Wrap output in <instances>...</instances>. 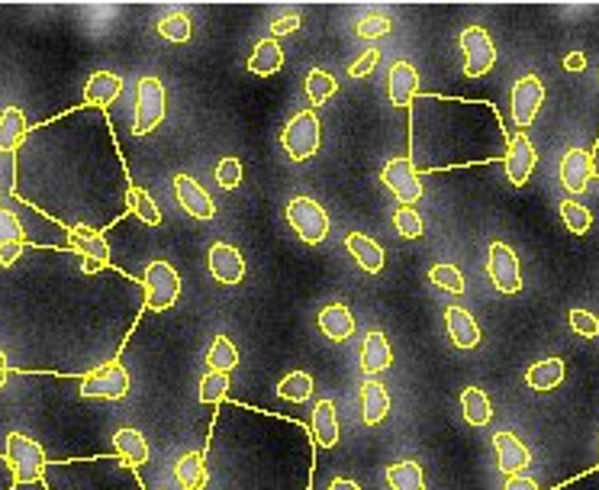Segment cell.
I'll list each match as a JSON object with an SVG mask.
<instances>
[{"label": "cell", "mask_w": 599, "mask_h": 490, "mask_svg": "<svg viewBox=\"0 0 599 490\" xmlns=\"http://www.w3.org/2000/svg\"><path fill=\"white\" fill-rule=\"evenodd\" d=\"M596 175L593 171V155L583 152V149H567L564 158H561V184L567 194H583L587 191L590 178Z\"/></svg>", "instance_id": "cell-19"}, {"label": "cell", "mask_w": 599, "mask_h": 490, "mask_svg": "<svg viewBox=\"0 0 599 490\" xmlns=\"http://www.w3.org/2000/svg\"><path fill=\"white\" fill-rule=\"evenodd\" d=\"M493 449H496V465L506 474V478H516L525 468L532 465V452L513 436V432H496L493 436Z\"/></svg>", "instance_id": "cell-20"}, {"label": "cell", "mask_w": 599, "mask_h": 490, "mask_svg": "<svg viewBox=\"0 0 599 490\" xmlns=\"http://www.w3.org/2000/svg\"><path fill=\"white\" fill-rule=\"evenodd\" d=\"M242 181V162L239 158H223V162L216 165V184L223 187V191H236Z\"/></svg>", "instance_id": "cell-47"}, {"label": "cell", "mask_w": 599, "mask_h": 490, "mask_svg": "<svg viewBox=\"0 0 599 490\" xmlns=\"http://www.w3.org/2000/svg\"><path fill=\"white\" fill-rule=\"evenodd\" d=\"M393 226H397V233L403 239H419L422 236V216L413 207H400L397 213H393Z\"/></svg>", "instance_id": "cell-45"}, {"label": "cell", "mask_w": 599, "mask_h": 490, "mask_svg": "<svg viewBox=\"0 0 599 490\" xmlns=\"http://www.w3.org/2000/svg\"><path fill=\"white\" fill-rule=\"evenodd\" d=\"M393 365V349H390V342H387V336L384 333H368L364 336V345H361V368H364V374H381V371H387Z\"/></svg>", "instance_id": "cell-27"}, {"label": "cell", "mask_w": 599, "mask_h": 490, "mask_svg": "<svg viewBox=\"0 0 599 490\" xmlns=\"http://www.w3.org/2000/svg\"><path fill=\"white\" fill-rule=\"evenodd\" d=\"M129 394V371L120 362H110L104 368L91 371L81 378V397H100V400H123Z\"/></svg>", "instance_id": "cell-13"}, {"label": "cell", "mask_w": 599, "mask_h": 490, "mask_svg": "<svg viewBox=\"0 0 599 490\" xmlns=\"http://www.w3.org/2000/svg\"><path fill=\"white\" fill-rule=\"evenodd\" d=\"M113 445H116V455H120L126 465H133V468H139V465H145L149 461V442H145V436L139 429H116V436H113Z\"/></svg>", "instance_id": "cell-32"}, {"label": "cell", "mask_w": 599, "mask_h": 490, "mask_svg": "<svg viewBox=\"0 0 599 490\" xmlns=\"http://www.w3.org/2000/svg\"><path fill=\"white\" fill-rule=\"evenodd\" d=\"M564 381V362L561 358H542V362H535L529 371H525V384L532 387V391H554V387H561Z\"/></svg>", "instance_id": "cell-34"}, {"label": "cell", "mask_w": 599, "mask_h": 490, "mask_svg": "<svg viewBox=\"0 0 599 490\" xmlns=\"http://www.w3.org/2000/svg\"><path fill=\"white\" fill-rule=\"evenodd\" d=\"M49 490H145L142 478L123 458H94V461H58L46 465Z\"/></svg>", "instance_id": "cell-5"}, {"label": "cell", "mask_w": 599, "mask_h": 490, "mask_svg": "<svg viewBox=\"0 0 599 490\" xmlns=\"http://www.w3.org/2000/svg\"><path fill=\"white\" fill-rule=\"evenodd\" d=\"M123 94V78L113 75V71H94L84 84V104L94 110H107L116 97Z\"/></svg>", "instance_id": "cell-23"}, {"label": "cell", "mask_w": 599, "mask_h": 490, "mask_svg": "<svg viewBox=\"0 0 599 490\" xmlns=\"http://www.w3.org/2000/svg\"><path fill=\"white\" fill-rule=\"evenodd\" d=\"M571 329L583 339H596L599 336V320L590 310H571Z\"/></svg>", "instance_id": "cell-49"}, {"label": "cell", "mask_w": 599, "mask_h": 490, "mask_svg": "<svg viewBox=\"0 0 599 490\" xmlns=\"http://www.w3.org/2000/svg\"><path fill=\"white\" fill-rule=\"evenodd\" d=\"M287 223L306 245H319V242H326V236H329V216L313 197H294V200H290V204H287Z\"/></svg>", "instance_id": "cell-8"}, {"label": "cell", "mask_w": 599, "mask_h": 490, "mask_svg": "<svg viewBox=\"0 0 599 490\" xmlns=\"http://www.w3.org/2000/svg\"><path fill=\"white\" fill-rule=\"evenodd\" d=\"M561 220H564V226L571 229L574 236H587L590 233V226H593V213L583 207V204H577V200H561Z\"/></svg>", "instance_id": "cell-42"}, {"label": "cell", "mask_w": 599, "mask_h": 490, "mask_svg": "<svg viewBox=\"0 0 599 490\" xmlns=\"http://www.w3.org/2000/svg\"><path fill=\"white\" fill-rule=\"evenodd\" d=\"M10 242H23V223L13 210L0 207V245H10Z\"/></svg>", "instance_id": "cell-48"}, {"label": "cell", "mask_w": 599, "mask_h": 490, "mask_svg": "<svg viewBox=\"0 0 599 490\" xmlns=\"http://www.w3.org/2000/svg\"><path fill=\"white\" fill-rule=\"evenodd\" d=\"M387 413H390V394H387V387H384L381 381L368 378V381L361 384V416H364V423H368V426L384 423Z\"/></svg>", "instance_id": "cell-28"}, {"label": "cell", "mask_w": 599, "mask_h": 490, "mask_svg": "<svg viewBox=\"0 0 599 490\" xmlns=\"http://www.w3.org/2000/svg\"><path fill=\"white\" fill-rule=\"evenodd\" d=\"M377 62H381V52H377V49L361 52L358 59H355L352 65H348V75H352V78H368L371 71L377 68Z\"/></svg>", "instance_id": "cell-50"}, {"label": "cell", "mask_w": 599, "mask_h": 490, "mask_svg": "<svg viewBox=\"0 0 599 490\" xmlns=\"http://www.w3.org/2000/svg\"><path fill=\"white\" fill-rule=\"evenodd\" d=\"M203 490H310L313 436L303 423L223 403L207 442Z\"/></svg>", "instance_id": "cell-3"}, {"label": "cell", "mask_w": 599, "mask_h": 490, "mask_svg": "<svg viewBox=\"0 0 599 490\" xmlns=\"http://www.w3.org/2000/svg\"><path fill=\"white\" fill-rule=\"evenodd\" d=\"M313 391H316V381H313V374H306V371L287 374V378H284L281 384H277V397L287 400V403H303V400H310Z\"/></svg>", "instance_id": "cell-37"}, {"label": "cell", "mask_w": 599, "mask_h": 490, "mask_svg": "<svg viewBox=\"0 0 599 490\" xmlns=\"http://www.w3.org/2000/svg\"><path fill=\"white\" fill-rule=\"evenodd\" d=\"M226 394H229V374H223V371H207V374H203L200 391H197L200 403H207V407H216V403H219V407H223Z\"/></svg>", "instance_id": "cell-40"}, {"label": "cell", "mask_w": 599, "mask_h": 490, "mask_svg": "<svg viewBox=\"0 0 599 490\" xmlns=\"http://www.w3.org/2000/svg\"><path fill=\"white\" fill-rule=\"evenodd\" d=\"M390 30H393V23H390V17H384V13H371V17H361L358 26H355V33L361 39H381Z\"/></svg>", "instance_id": "cell-46"}, {"label": "cell", "mask_w": 599, "mask_h": 490, "mask_svg": "<svg viewBox=\"0 0 599 490\" xmlns=\"http://www.w3.org/2000/svg\"><path fill=\"white\" fill-rule=\"evenodd\" d=\"M174 197H178V204L191 216H197V220H213L216 216L213 197L203 191L191 175H174Z\"/></svg>", "instance_id": "cell-21"}, {"label": "cell", "mask_w": 599, "mask_h": 490, "mask_svg": "<svg viewBox=\"0 0 599 490\" xmlns=\"http://www.w3.org/2000/svg\"><path fill=\"white\" fill-rule=\"evenodd\" d=\"M381 181L390 187V194L400 200V207H413L422 197V181L416 175V168L409 165V158H390L381 171Z\"/></svg>", "instance_id": "cell-14"}, {"label": "cell", "mask_w": 599, "mask_h": 490, "mask_svg": "<svg viewBox=\"0 0 599 490\" xmlns=\"http://www.w3.org/2000/svg\"><path fill=\"white\" fill-rule=\"evenodd\" d=\"M503 490H538V484L532 478H525V474H516V478H506Z\"/></svg>", "instance_id": "cell-54"}, {"label": "cell", "mask_w": 599, "mask_h": 490, "mask_svg": "<svg viewBox=\"0 0 599 490\" xmlns=\"http://www.w3.org/2000/svg\"><path fill=\"white\" fill-rule=\"evenodd\" d=\"M429 281L438 284L442 291H451V294H464L467 284H464V275L455 268V265H435L429 271Z\"/></svg>", "instance_id": "cell-44"}, {"label": "cell", "mask_w": 599, "mask_h": 490, "mask_svg": "<svg viewBox=\"0 0 599 490\" xmlns=\"http://www.w3.org/2000/svg\"><path fill=\"white\" fill-rule=\"evenodd\" d=\"M158 33H162L168 42H191V36H194L191 17H187V13H168V17L158 23Z\"/></svg>", "instance_id": "cell-43"}, {"label": "cell", "mask_w": 599, "mask_h": 490, "mask_svg": "<svg viewBox=\"0 0 599 490\" xmlns=\"http://www.w3.org/2000/svg\"><path fill=\"white\" fill-rule=\"evenodd\" d=\"M174 481H178L184 490H203L210 481V471H207V458L203 452H187L178 458L174 465Z\"/></svg>", "instance_id": "cell-29"}, {"label": "cell", "mask_w": 599, "mask_h": 490, "mask_svg": "<svg viewBox=\"0 0 599 490\" xmlns=\"http://www.w3.org/2000/svg\"><path fill=\"white\" fill-rule=\"evenodd\" d=\"M503 165H506V178L513 181L516 187H522L525 181H529L535 165H538V152L532 146V139L525 136V133H513V136H509Z\"/></svg>", "instance_id": "cell-15"}, {"label": "cell", "mask_w": 599, "mask_h": 490, "mask_svg": "<svg viewBox=\"0 0 599 490\" xmlns=\"http://www.w3.org/2000/svg\"><path fill=\"white\" fill-rule=\"evenodd\" d=\"M387 94L393 107H409L419 97V71L413 62H393L390 68V81H387Z\"/></svg>", "instance_id": "cell-22"}, {"label": "cell", "mask_w": 599, "mask_h": 490, "mask_svg": "<svg viewBox=\"0 0 599 490\" xmlns=\"http://www.w3.org/2000/svg\"><path fill=\"white\" fill-rule=\"evenodd\" d=\"M7 468L13 474V484H36L42 481V474H46V452H42V445L36 439H26L20 432H10L7 436Z\"/></svg>", "instance_id": "cell-6"}, {"label": "cell", "mask_w": 599, "mask_h": 490, "mask_svg": "<svg viewBox=\"0 0 599 490\" xmlns=\"http://www.w3.org/2000/svg\"><path fill=\"white\" fill-rule=\"evenodd\" d=\"M487 275L493 281L496 291L503 294H519L522 291V268L516 252L509 249L506 242H493L487 252Z\"/></svg>", "instance_id": "cell-12"}, {"label": "cell", "mask_w": 599, "mask_h": 490, "mask_svg": "<svg viewBox=\"0 0 599 490\" xmlns=\"http://www.w3.org/2000/svg\"><path fill=\"white\" fill-rule=\"evenodd\" d=\"M7 371H10V362H7V355L0 352V387L7 384Z\"/></svg>", "instance_id": "cell-57"}, {"label": "cell", "mask_w": 599, "mask_h": 490, "mask_svg": "<svg viewBox=\"0 0 599 490\" xmlns=\"http://www.w3.org/2000/svg\"><path fill=\"white\" fill-rule=\"evenodd\" d=\"M23 252H26V242H10V245H0V268L17 265Z\"/></svg>", "instance_id": "cell-51"}, {"label": "cell", "mask_w": 599, "mask_h": 490, "mask_svg": "<svg viewBox=\"0 0 599 490\" xmlns=\"http://www.w3.org/2000/svg\"><path fill=\"white\" fill-rule=\"evenodd\" d=\"M339 416H335V403L332 400H319L313 407V426H310V436L316 445H323V449H332V445H339Z\"/></svg>", "instance_id": "cell-25"}, {"label": "cell", "mask_w": 599, "mask_h": 490, "mask_svg": "<svg viewBox=\"0 0 599 490\" xmlns=\"http://www.w3.org/2000/svg\"><path fill=\"white\" fill-rule=\"evenodd\" d=\"M207 262H210V275L219 284H242V278H245V258H242V252L236 249V245H229V242L210 245Z\"/></svg>", "instance_id": "cell-17"}, {"label": "cell", "mask_w": 599, "mask_h": 490, "mask_svg": "<svg viewBox=\"0 0 599 490\" xmlns=\"http://www.w3.org/2000/svg\"><path fill=\"white\" fill-rule=\"evenodd\" d=\"M126 207L133 210L145 226H162V210L155 207V200L142 191V187H129V197H126Z\"/></svg>", "instance_id": "cell-41"}, {"label": "cell", "mask_w": 599, "mask_h": 490, "mask_svg": "<svg viewBox=\"0 0 599 490\" xmlns=\"http://www.w3.org/2000/svg\"><path fill=\"white\" fill-rule=\"evenodd\" d=\"M329 490H361L355 481H348V478H335L332 484H329Z\"/></svg>", "instance_id": "cell-56"}, {"label": "cell", "mask_w": 599, "mask_h": 490, "mask_svg": "<svg viewBox=\"0 0 599 490\" xmlns=\"http://www.w3.org/2000/svg\"><path fill=\"white\" fill-rule=\"evenodd\" d=\"M13 197L42 210L58 226L107 233L123 220L129 168L116 146L107 110L78 107L46 126L29 129L17 152Z\"/></svg>", "instance_id": "cell-2"}, {"label": "cell", "mask_w": 599, "mask_h": 490, "mask_svg": "<svg viewBox=\"0 0 599 490\" xmlns=\"http://www.w3.org/2000/svg\"><path fill=\"white\" fill-rule=\"evenodd\" d=\"M461 52H464V75L484 78L496 65V46L484 26H467L461 33Z\"/></svg>", "instance_id": "cell-10"}, {"label": "cell", "mask_w": 599, "mask_h": 490, "mask_svg": "<svg viewBox=\"0 0 599 490\" xmlns=\"http://www.w3.org/2000/svg\"><path fill=\"white\" fill-rule=\"evenodd\" d=\"M26 133H29V126H26V117L20 107H7L0 113V152H20Z\"/></svg>", "instance_id": "cell-33"}, {"label": "cell", "mask_w": 599, "mask_h": 490, "mask_svg": "<svg viewBox=\"0 0 599 490\" xmlns=\"http://www.w3.org/2000/svg\"><path fill=\"white\" fill-rule=\"evenodd\" d=\"M345 249L352 252L355 262L368 271V275H377V271H384V249L377 245L374 239L361 236V233H348L345 236Z\"/></svg>", "instance_id": "cell-30"}, {"label": "cell", "mask_w": 599, "mask_h": 490, "mask_svg": "<svg viewBox=\"0 0 599 490\" xmlns=\"http://www.w3.org/2000/svg\"><path fill=\"white\" fill-rule=\"evenodd\" d=\"M165 120V84L158 78H139L136 88V133L149 136Z\"/></svg>", "instance_id": "cell-11"}, {"label": "cell", "mask_w": 599, "mask_h": 490, "mask_svg": "<svg viewBox=\"0 0 599 490\" xmlns=\"http://www.w3.org/2000/svg\"><path fill=\"white\" fill-rule=\"evenodd\" d=\"M387 484L390 490H426V474L416 461H397L387 468Z\"/></svg>", "instance_id": "cell-36"}, {"label": "cell", "mask_w": 599, "mask_h": 490, "mask_svg": "<svg viewBox=\"0 0 599 490\" xmlns=\"http://www.w3.org/2000/svg\"><path fill=\"white\" fill-rule=\"evenodd\" d=\"M335 91H339V81H335L326 68H313L310 75H306V97H310L313 107H323Z\"/></svg>", "instance_id": "cell-38"}, {"label": "cell", "mask_w": 599, "mask_h": 490, "mask_svg": "<svg viewBox=\"0 0 599 490\" xmlns=\"http://www.w3.org/2000/svg\"><path fill=\"white\" fill-rule=\"evenodd\" d=\"M564 68H567V71H583V68H587V55H583V52L564 55Z\"/></svg>", "instance_id": "cell-55"}, {"label": "cell", "mask_w": 599, "mask_h": 490, "mask_svg": "<svg viewBox=\"0 0 599 490\" xmlns=\"http://www.w3.org/2000/svg\"><path fill=\"white\" fill-rule=\"evenodd\" d=\"M300 26V17L297 13H287V17H281V20H274V26H271V39H281V36H290Z\"/></svg>", "instance_id": "cell-52"}, {"label": "cell", "mask_w": 599, "mask_h": 490, "mask_svg": "<svg viewBox=\"0 0 599 490\" xmlns=\"http://www.w3.org/2000/svg\"><path fill=\"white\" fill-rule=\"evenodd\" d=\"M142 294H145V310L152 313L171 310L181 297V275L168 262H162V258L149 262L142 275Z\"/></svg>", "instance_id": "cell-7"}, {"label": "cell", "mask_w": 599, "mask_h": 490, "mask_svg": "<svg viewBox=\"0 0 599 490\" xmlns=\"http://www.w3.org/2000/svg\"><path fill=\"white\" fill-rule=\"evenodd\" d=\"M68 249L78 252L87 262H97L100 268H113V258H110V245L104 233H94L87 226H75L68 229Z\"/></svg>", "instance_id": "cell-18"}, {"label": "cell", "mask_w": 599, "mask_h": 490, "mask_svg": "<svg viewBox=\"0 0 599 490\" xmlns=\"http://www.w3.org/2000/svg\"><path fill=\"white\" fill-rule=\"evenodd\" d=\"M542 104H545V84L535 75H525L513 84V120H516V126H522V129L532 126Z\"/></svg>", "instance_id": "cell-16"}, {"label": "cell", "mask_w": 599, "mask_h": 490, "mask_svg": "<svg viewBox=\"0 0 599 490\" xmlns=\"http://www.w3.org/2000/svg\"><path fill=\"white\" fill-rule=\"evenodd\" d=\"M558 490H599V468H596V471H587L583 478H577V481H571V484H564V487H558Z\"/></svg>", "instance_id": "cell-53"}, {"label": "cell", "mask_w": 599, "mask_h": 490, "mask_svg": "<svg viewBox=\"0 0 599 490\" xmlns=\"http://www.w3.org/2000/svg\"><path fill=\"white\" fill-rule=\"evenodd\" d=\"M319 329H323V336L329 342H345L355 333V316L345 304H329L319 310Z\"/></svg>", "instance_id": "cell-26"}, {"label": "cell", "mask_w": 599, "mask_h": 490, "mask_svg": "<svg viewBox=\"0 0 599 490\" xmlns=\"http://www.w3.org/2000/svg\"><path fill=\"white\" fill-rule=\"evenodd\" d=\"M145 313L142 278L71 249L26 245L0 268V352L10 368L81 374L120 362Z\"/></svg>", "instance_id": "cell-1"}, {"label": "cell", "mask_w": 599, "mask_h": 490, "mask_svg": "<svg viewBox=\"0 0 599 490\" xmlns=\"http://www.w3.org/2000/svg\"><path fill=\"white\" fill-rule=\"evenodd\" d=\"M590 155H593V171H596V175H599V142H596V149H593Z\"/></svg>", "instance_id": "cell-58"}, {"label": "cell", "mask_w": 599, "mask_h": 490, "mask_svg": "<svg viewBox=\"0 0 599 490\" xmlns=\"http://www.w3.org/2000/svg\"><path fill=\"white\" fill-rule=\"evenodd\" d=\"M281 68H284V49L277 46V39H261L255 52L248 55V71H252V75L268 78V75H277Z\"/></svg>", "instance_id": "cell-31"}, {"label": "cell", "mask_w": 599, "mask_h": 490, "mask_svg": "<svg viewBox=\"0 0 599 490\" xmlns=\"http://www.w3.org/2000/svg\"><path fill=\"white\" fill-rule=\"evenodd\" d=\"M409 110V165L416 175L490 165L506 158V129L487 100L419 94Z\"/></svg>", "instance_id": "cell-4"}, {"label": "cell", "mask_w": 599, "mask_h": 490, "mask_svg": "<svg viewBox=\"0 0 599 490\" xmlns=\"http://www.w3.org/2000/svg\"><path fill=\"white\" fill-rule=\"evenodd\" d=\"M461 410H464V420L471 426H487L493 420L490 397L480 391V387H464V391H461Z\"/></svg>", "instance_id": "cell-35"}, {"label": "cell", "mask_w": 599, "mask_h": 490, "mask_svg": "<svg viewBox=\"0 0 599 490\" xmlns=\"http://www.w3.org/2000/svg\"><path fill=\"white\" fill-rule=\"evenodd\" d=\"M207 365H210V371H223V374H229L232 368L239 365V349L232 345L229 336H216L213 339L210 352H207Z\"/></svg>", "instance_id": "cell-39"}, {"label": "cell", "mask_w": 599, "mask_h": 490, "mask_svg": "<svg viewBox=\"0 0 599 490\" xmlns=\"http://www.w3.org/2000/svg\"><path fill=\"white\" fill-rule=\"evenodd\" d=\"M281 146L287 149V155L294 158V162H306L310 155H316V149H319V117L313 110H300L297 117L284 126Z\"/></svg>", "instance_id": "cell-9"}, {"label": "cell", "mask_w": 599, "mask_h": 490, "mask_svg": "<svg viewBox=\"0 0 599 490\" xmlns=\"http://www.w3.org/2000/svg\"><path fill=\"white\" fill-rule=\"evenodd\" d=\"M445 326H448V336L455 342V349H477L484 333H480V326L474 323V316L461 310V307H448L445 310Z\"/></svg>", "instance_id": "cell-24"}]
</instances>
